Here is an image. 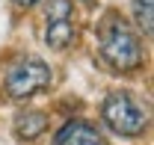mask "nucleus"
Wrapping results in <instances>:
<instances>
[{
  "mask_svg": "<svg viewBox=\"0 0 154 145\" xmlns=\"http://www.w3.org/2000/svg\"><path fill=\"white\" fill-rule=\"evenodd\" d=\"M98 51H101V59L116 74H134L142 68L139 36L134 33V27L116 12H110L104 18V24H101V30H98Z\"/></svg>",
  "mask_w": 154,
  "mask_h": 145,
  "instance_id": "f257e3e1",
  "label": "nucleus"
},
{
  "mask_svg": "<svg viewBox=\"0 0 154 145\" xmlns=\"http://www.w3.org/2000/svg\"><path fill=\"white\" fill-rule=\"evenodd\" d=\"M101 119L119 136H142L148 127V113L131 92H110L101 104Z\"/></svg>",
  "mask_w": 154,
  "mask_h": 145,
  "instance_id": "f03ea898",
  "label": "nucleus"
},
{
  "mask_svg": "<svg viewBox=\"0 0 154 145\" xmlns=\"http://www.w3.org/2000/svg\"><path fill=\"white\" fill-rule=\"evenodd\" d=\"M48 86H51V65L38 56L18 59L3 77V89L12 101H27L38 92H45Z\"/></svg>",
  "mask_w": 154,
  "mask_h": 145,
  "instance_id": "7ed1b4c3",
  "label": "nucleus"
},
{
  "mask_svg": "<svg viewBox=\"0 0 154 145\" xmlns=\"http://www.w3.org/2000/svg\"><path fill=\"white\" fill-rule=\"evenodd\" d=\"M74 42V12L71 0H51L45 15V45L54 51H65Z\"/></svg>",
  "mask_w": 154,
  "mask_h": 145,
  "instance_id": "20e7f679",
  "label": "nucleus"
},
{
  "mask_svg": "<svg viewBox=\"0 0 154 145\" xmlns=\"http://www.w3.org/2000/svg\"><path fill=\"white\" fill-rule=\"evenodd\" d=\"M54 145H107V142H104V133L95 125H89L83 119H71L57 130Z\"/></svg>",
  "mask_w": 154,
  "mask_h": 145,
  "instance_id": "39448f33",
  "label": "nucleus"
},
{
  "mask_svg": "<svg viewBox=\"0 0 154 145\" xmlns=\"http://www.w3.org/2000/svg\"><path fill=\"white\" fill-rule=\"evenodd\" d=\"M45 127H48V116L38 110H27L15 119V136L18 139H36L45 133Z\"/></svg>",
  "mask_w": 154,
  "mask_h": 145,
  "instance_id": "423d86ee",
  "label": "nucleus"
},
{
  "mask_svg": "<svg viewBox=\"0 0 154 145\" xmlns=\"http://www.w3.org/2000/svg\"><path fill=\"white\" fill-rule=\"evenodd\" d=\"M134 21L145 36H151V27H154V3L151 0H134Z\"/></svg>",
  "mask_w": 154,
  "mask_h": 145,
  "instance_id": "0eeeda50",
  "label": "nucleus"
},
{
  "mask_svg": "<svg viewBox=\"0 0 154 145\" xmlns=\"http://www.w3.org/2000/svg\"><path fill=\"white\" fill-rule=\"evenodd\" d=\"M15 3H18V6H24V9H30V6H36L38 0H15Z\"/></svg>",
  "mask_w": 154,
  "mask_h": 145,
  "instance_id": "6e6552de",
  "label": "nucleus"
},
{
  "mask_svg": "<svg viewBox=\"0 0 154 145\" xmlns=\"http://www.w3.org/2000/svg\"><path fill=\"white\" fill-rule=\"evenodd\" d=\"M83 3H92V0H83Z\"/></svg>",
  "mask_w": 154,
  "mask_h": 145,
  "instance_id": "1a4fd4ad",
  "label": "nucleus"
}]
</instances>
